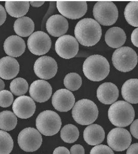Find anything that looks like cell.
<instances>
[{
    "label": "cell",
    "mask_w": 138,
    "mask_h": 154,
    "mask_svg": "<svg viewBox=\"0 0 138 154\" xmlns=\"http://www.w3.org/2000/svg\"><path fill=\"white\" fill-rule=\"evenodd\" d=\"M75 38L84 46H93L100 41L102 28L100 23L92 18H86L78 22L75 29Z\"/></svg>",
    "instance_id": "cell-1"
},
{
    "label": "cell",
    "mask_w": 138,
    "mask_h": 154,
    "mask_svg": "<svg viewBox=\"0 0 138 154\" xmlns=\"http://www.w3.org/2000/svg\"><path fill=\"white\" fill-rule=\"evenodd\" d=\"M83 72L89 80L100 82L109 75L110 65L107 59L102 55H91L83 63Z\"/></svg>",
    "instance_id": "cell-2"
},
{
    "label": "cell",
    "mask_w": 138,
    "mask_h": 154,
    "mask_svg": "<svg viewBox=\"0 0 138 154\" xmlns=\"http://www.w3.org/2000/svg\"><path fill=\"white\" fill-rule=\"evenodd\" d=\"M108 116L114 126L124 127L133 123L135 111L131 104L126 101L119 100L111 105L108 111Z\"/></svg>",
    "instance_id": "cell-3"
},
{
    "label": "cell",
    "mask_w": 138,
    "mask_h": 154,
    "mask_svg": "<svg viewBox=\"0 0 138 154\" xmlns=\"http://www.w3.org/2000/svg\"><path fill=\"white\" fill-rule=\"evenodd\" d=\"M99 111L97 105L87 99L78 100L72 110L74 120L81 125H89L95 121Z\"/></svg>",
    "instance_id": "cell-4"
},
{
    "label": "cell",
    "mask_w": 138,
    "mask_h": 154,
    "mask_svg": "<svg viewBox=\"0 0 138 154\" xmlns=\"http://www.w3.org/2000/svg\"><path fill=\"white\" fill-rule=\"evenodd\" d=\"M62 122L59 115L51 110H46L39 114L36 119L38 131L44 136H53L61 129Z\"/></svg>",
    "instance_id": "cell-5"
},
{
    "label": "cell",
    "mask_w": 138,
    "mask_h": 154,
    "mask_svg": "<svg viewBox=\"0 0 138 154\" xmlns=\"http://www.w3.org/2000/svg\"><path fill=\"white\" fill-rule=\"evenodd\" d=\"M112 61L118 70L124 72H130L137 65L138 55L131 48L121 47L114 52Z\"/></svg>",
    "instance_id": "cell-6"
},
{
    "label": "cell",
    "mask_w": 138,
    "mask_h": 154,
    "mask_svg": "<svg viewBox=\"0 0 138 154\" xmlns=\"http://www.w3.org/2000/svg\"><path fill=\"white\" fill-rule=\"evenodd\" d=\"M93 16L96 21L103 26H111L116 22L118 10L111 1H98L94 5Z\"/></svg>",
    "instance_id": "cell-7"
},
{
    "label": "cell",
    "mask_w": 138,
    "mask_h": 154,
    "mask_svg": "<svg viewBox=\"0 0 138 154\" xmlns=\"http://www.w3.org/2000/svg\"><path fill=\"white\" fill-rule=\"evenodd\" d=\"M42 143L41 133L34 128L28 127L20 132L18 143L20 148L26 152H34L38 149Z\"/></svg>",
    "instance_id": "cell-8"
},
{
    "label": "cell",
    "mask_w": 138,
    "mask_h": 154,
    "mask_svg": "<svg viewBox=\"0 0 138 154\" xmlns=\"http://www.w3.org/2000/svg\"><path fill=\"white\" fill-rule=\"evenodd\" d=\"M57 8L64 17L77 20L84 16L87 11L86 1H64L57 2Z\"/></svg>",
    "instance_id": "cell-9"
},
{
    "label": "cell",
    "mask_w": 138,
    "mask_h": 154,
    "mask_svg": "<svg viewBox=\"0 0 138 154\" xmlns=\"http://www.w3.org/2000/svg\"><path fill=\"white\" fill-rule=\"evenodd\" d=\"M132 142L131 135L128 130L117 127L112 129L107 135V144L111 149L116 151L127 149Z\"/></svg>",
    "instance_id": "cell-10"
},
{
    "label": "cell",
    "mask_w": 138,
    "mask_h": 154,
    "mask_svg": "<svg viewBox=\"0 0 138 154\" xmlns=\"http://www.w3.org/2000/svg\"><path fill=\"white\" fill-rule=\"evenodd\" d=\"M51 46V39L44 32H35L28 38V48L34 55H44L50 50Z\"/></svg>",
    "instance_id": "cell-11"
},
{
    "label": "cell",
    "mask_w": 138,
    "mask_h": 154,
    "mask_svg": "<svg viewBox=\"0 0 138 154\" xmlns=\"http://www.w3.org/2000/svg\"><path fill=\"white\" fill-rule=\"evenodd\" d=\"M55 49L57 54L61 58L71 59L77 54L79 44L74 37L70 35H64L57 40Z\"/></svg>",
    "instance_id": "cell-12"
},
{
    "label": "cell",
    "mask_w": 138,
    "mask_h": 154,
    "mask_svg": "<svg viewBox=\"0 0 138 154\" xmlns=\"http://www.w3.org/2000/svg\"><path fill=\"white\" fill-rule=\"evenodd\" d=\"M58 65L54 58L49 56H43L35 61L34 71L39 78L44 80L50 79L57 74Z\"/></svg>",
    "instance_id": "cell-13"
},
{
    "label": "cell",
    "mask_w": 138,
    "mask_h": 154,
    "mask_svg": "<svg viewBox=\"0 0 138 154\" xmlns=\"http://www.w3.org/2000/svg\"><path fill=\"white\" fill-rule=\"evenodd\" d=\"M14 114L21 119H28L33 116L35 109V103L31 97L22 95L17 98L13 103Z\"/></svg>",
    "instance_id": "cell-14"
},
{
    "label": "cell",
    "mask_w": 138,
    "mask_h": 154,
    "mask_svg": "<svg viewBox=\"0 0 138 154\" xmlns=\"http://www.w3.org/2000/svg\"><path fill=\"white\" fill-rule=\"evenodd\" d=\"M75 97L70 90L60 89L52 97V105L60 112H67L71 110L75 105Z\"/></svg>",
    "instance_id": "cell-15"
},
{
    "label": "cell",
    "mask_w": 138,
    "mask_h": 154,
    "mask_svg": "<svg viewBox=\"0 0 138 154\" xmlns=\"http://www.w3.org/2000/svg\"><path fill=\"white\" fill-rule=\"evenodd\" d=\"M29 94L35 101L43 103L50 99L52 94V88L49 83L44 80H37L31 84Z\"/></svg>",
    "instance_id": "cell-16"
},
{
    "label": "cell",
    "mask_w": 138,
    "mask_h": 154,
    "mask_svg": "<svg viewBox=\"0 0 138 154\" xmlns=\"http://www.w3.org/2000/svg\"><path fill=\"white\" fill-rule=\"evenodd\" d=\"M46 27L51 35L59 37L63 35L67 32L69 23L65 17L60 14H55L48 18Z\"/></svg>",
    "instance_id": "cell-17"
},
{
    "label": "cell",
    "mask_w": 138,
    "mask_h": 154,
    "mask_svg": "<svg viewBox=\"0 0 138 154\" xmlns=\"http://www.w3.org/2000/svg\"><path fill=\"white\" fill-rule=\"evenodd\" d=\"M97 96L101 103L111 105L118 98L119 90L116 85L112 83H103L97 89Z\"/></svg>",
    "instance_id": "cell-18"
},
{
    "label": "cell",
    "mask_w": 138,
    "mask_h": 154,
    "mask_svg": "<svg viewBox=\"0 0 138 154\" xmlns=\"http://www.w3.org/2000/svg\"><path fill=\"white\" fill-rule=\"evenodd\" d=\"M20 71L18 61L11 57H4L0 60V77L10 80L17 76Z\"/></svg>",
    "instance_id": "cell-19"
},
{
    "label": "cell",
    "mask_w": 138,
    "mask_h": 154,
    "mask_svg": "<svg viewBox=\"0 0 138 154\" xmlns=\"http://www.w3.org/2000/svg\"><path fill=\"white\" fill-rule=\"evenodd\" d=\"M4 49L6 54L11 57H18L25 52L26 45L24 40L18 35H11L6 38Z\"/></svg>",
    "instance_id": "cell-20"
},
{
    "label": "cell",
    "mask_w": 138,
    "mask_h": 154,
    "mask_svg": "<svg viewBox=\"0 0 138 154\" xmlns=\"http://www.w3.org/2000/svg\"><path fill=\"white\" fill-rule=\"evenodd\" d=\"M105 138L103 127L97 124H93L87 127L83 132L85 142L90 146H97L102 143Z\"/></svg>",
    "instance_id": "cell-21"
},
{
    "label": "cell",
    "mask_w": 138,
    "mask_h": 154,
    "mask_svg": "<svg viewBox=\"0 0 138 154\" xmlns=\"http://www.w3.org/2000/svg\"><path fill=\"white\" fill-rule=\"evenodd\" d=\"M126 40V33L122 29L119 27L110 28L105 34L106 43L112 48H120L124 44Z\"/></svg>",
    "instance_id": "cell-22"
},
{
    "label": "cell",
    "mask_w": 138,
    "mask_h": 154,
    "mask_svg": "<svg viewBox=\"0 0 138 154\" xmlns=\"http://www.w3.org/2000/svg\"><path fill=\"white\" fill-rule=\"evenodd\" d=\"M121 95L129 103H138V79H130L126 81L121 88Z\"/></svg>",
    "instance_id": "cell-23"
},
{
    "label": "cell",
    "mask_w": 138,
    "mask_h": 154,
    "mask_svg": "<svg viewBox=\"0 0 138 154\" xmlns=\"http://www.w3.org/2000/svg\"><path fill=\"white\" fill-rule=\"evenodd\" d=\"M30 3L29 1H8L5 2V9L13 17L21 18L28 13Z\"/></svg>",
    "instance_id": "cell-24"
},
{
    "label": "cell",
    "mask_w": 138,
    "mask_h": 154,
    "mask_svg": "<svg viewBox=\"0 0 138 154\" xmlns=\"http://www.w3.org/2000/svg\"><path fill=\"white\" fill-rule=\"evenodd\" d=\"M14 30L17 35L20 37L30 36L33 33L34 23L29 17H22L18 18L14 22Z\"/></svg>",
    "instance_id": "cell-25"
},
{
    "label": "cell",
    "mask_w": 138,
    "mask_h": 154,
    "mask_svg": "<svg viewBox=\"0 0 138 154\" xmlns=\"http://www.w3.org/2000/svg\"><path fill=\"white\" fill-rule=\"evenodd\" d=\"M17 116L11 111L0 112V128L3 131H11L17 125Z\"/></svg>",
    "instance_id": "cell-26"
},
{
    "label": "cell",
    "mask_w": 138,
    "mask_h": 154,
    "mask_svg": "<svg viewBox=\"0 0 138 154\" xmlns=\"http://www.w3.org/2000/svg\"><path fill=\"white\" fill-rule=\"evenodd\" d=\"M124 15L130 25L138 27V1L130 2L125 8Z\"/></svg>",
    "instance_id": "cell-27"
},
{
    "label": "cell",
    "mask_w": 138,
    "mask_h": 154,
    "mask_svg": "<svg viewBox=\"0 0 138 154\" xmlns=\"http://www.w3.org/2000/svg\"><path fill=\"white\" fill-rule=\"evenodd\" d=\"M79 131L77 127L68 124L63 127L61 131V139L66 143H72L77 140Z\"/></svg>",
    "instance_id": "cell-28"
},
{
    "label": "cell",
    "mask_w": 138,
    "mask_h": 154,
    "mask_svg": "<svg viewBox=\"0 0 138 154\" xmlns=\"http://www.w3.org/2000/svg\"><path fill=\"white\" fill-rule=\"evenodd\" d=\"M11 92L16 96H22L26 93L29 89L27 81L22 78H17L13 80L10 85Z\"/></svg>",
    "instance_id": "cell-29"
},
{
    "label": "cell",
    "mask_w": 138,
    "mask_h": 154,
    "mask_svg": "<svg viewBox=\"0 0 138 154\" xmlns=\"http://www.w3.org/2000/svg\"><path fill=\"white\" fill-rule=\"evenodd\" d=\"M64 85L67 89L70 91H76L82 85V78L76 72H70L64 78Z\"/></svg>",
    "instance_id": "cell-30"
},
{
    "label": "cell",
    "mask_w": 138,
    "mask_h": 154,
    "mask_svg": "<svg viewBox=\"0 0 138 154\" xmlns=\"http://www.w3.org/2000/svg\"><path fill=\"white\" fill-rule=\"evenodd\" d=\"M14 142L11 135L0 130V154H9L13 149Z\"/></svg>",
    "instance_id": "cell-31"
},
{
    "label": "cell",
    "mask_w": 138,
    "mask_h": 154,
    "mask_svg": "<svg viewBox=\"0 0 138 154\" xmlns=\"http://www.w3.org/2000/svg\"><path fill=\"white\" fill-rule=\"evenodd\" d=\"M14 100L13 94L8 90H2L0 91V106L2 107H8L11 106Z\"/></svg>",
    "instance_id": "cell-32"
},
{
    "label": "cell",
    "mask_w": 138,
    "mask_h": 154,
    "mask_svg": "<svg viewBox=\"0 0 138 154\" xmlns=\"http://www.w3.org/2000/svg\"><path fill=\"white\" fill-rule=\"evenodd\" d=\"M90 154H114L112 149L106 145H97L91 149Z\"/></svg>",
    "instance_id": "cell-33"
},
{
    "label": "cell",
    "mask_w": 138,
    "mask_h": 154,
    "mask_svg": "<svg viewBox=\"0 0 138 154\" xmlns=\"http://www.w3.org/2000/svg\"><path fill=\"white\" fill-rule=\"evenodd\" d=\"M70 154H84V149L83 146L80 144H75L70 149Z\"/></svg>",
    "instance_id": "cell-34"
},
{
    "label": "cell",
    "mask_w": 138,
    "mask_h": 154,
    "mask_svg": "<svg viewBox=\"0 0 138 154\" xmlns=\"http://www.w3.org/2000/svg\"><path fill=\"white\" fill-rule=\"evenodd\" d=\"M130 132L134 138L138 139V119L134 121L131 123Z\"/></svg>",
    "instance_id": "cell-35"
},
{
    "label": "cell",
    "mask_w": 138,
    "mask_h": 154,
    "mask_svg": "<svg viewBox=\"0 0 138 154\" xmlns=\"http://www.w3.org/2000/svg\"><path fill=\"white\" fill-rule=\"evenodd\" d=\"M131 42L133 45L138 48V28L135 29L131 34Z\"/></svg>",
    "instance_id": "cell-36"
},
{
    "label": "cell",
    "mask_w": 138,
    "mask_h": 154,
    "mask_svg": "<svg viewBox=\"0 0 138 154\" xmlns=\"http://www.w3.org/2000/svg\"><path fill=\"white\" fill-rule=\"evenodd\" d=\"M126 154H138V143L130 145L127 149Z\"/></svg>",
    "instance_id": "cell-37"
},
{
    "label": "cell",
    "mask_w": 138,
    "mask_h": 154,
    "mask_svg": "<svg viewBox=\"0 0 138 154\" xmlns=\"http://www.w3.org/2000/svg\"><path fill=\"white\" fill-rule=\"evenodd\" d=\"M6 18V12L5 8L0 4V26H1Z\"/></svg>",
    "instance_id": "cell-38"
},
{
    "label": "cell",
    "mask_w": 138,
    "mask_h": 154,
    "mask_svg": "<svg viewBox=\"0 0 138 154\" xmlns=\"http://www.w3.org/2000/svg\"><path fill=\"white\" fill-rule=\"evenodd\" d=\"M53 154H70V152L65 147H58L54 149Z\"/></svg>",
    "instance_id": "cell-39"
},
{
    "label": "cell",
    "mask_w": 138,
    "mask_h": 154,
    "mask_svg": "<svg viewBox=\"0 0 138 154\" xmlns=\"http://www.w3.org/2000/svg\"><path fill=\"white\" fill-rule=\"evenodd\" d=\"M30 4L33 7L35 8H38L41 6L44 3V1H30L29 2Z\"/></svg>",
    "instance_id": "cell-40"
},
{
    "label": "cell",
    "mask_w": 138,
    "mask_h": 154,
    "mask_svg": "<svg viewBox=\"0 0 138 154\" xmlns=\"http://www.w3.org/2000/svg\"><path fill=\"white\" fill-rule=\"evenodd\" d=\"M5 88V83L0 79V91L2 90H4V88Z\"/></svg>",
    "instance_id": "cell-41"
},
{
    "label": "cell",
    "mask_w": 138,
    "mask_h": 154,
    "mask_svg": "<svg viewBox=\"0 0 138 154\" xmlns=\"http://www.w3.org/2000/svg\"></svg>",
    "instance_id": "cell-42"
}]
</instances>
